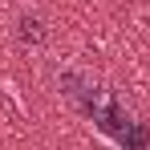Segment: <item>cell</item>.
I'll return each instance as SVG.
<instances>
[{
    "instance_id": "7a4b0ae2",
    "label": "cell",
    "mask_w": 150,
    "mask_h": 150,
    "mask_svg": "<svg viewBox=\"0 0 150 150\" xmlns=\"http://www.w3.org/2000/svg\"><path fill=\"white\" fill-rule=\"evenodd\" d=\"M89 122H93V130L101 138H110V142L122 146V138H126V130L134 126V118L126 114V105L118 98H98V105L89 110Z\"/></svg>"
},
{
    "instance_id": "6da1fadb",
    "label": "cell",
    "mask_w": 150,
    "mask_h": 150,
    "mask_svg": "<svg viewBox=\"0 0 150 150\" xmlns=\"http://www.w3.org/2000/svg\"><path fill=\"white\" fill-rule=\"evenodd\" d=\"M57 93L65 101H73L77 110H93L98 105V98H101V89H98V81L85 73V69H77V65H61L57 69Z\"/></svg>"
},
{
    "instance_id": "3957f363",
    "label": "cell",
    "mask_w": 150,
    "mask_h": 150,
    "mask_svg": "<svg viewBox=\"0 0 150 150\" xmlns=\"http://www.w3.org/2000/svg\"><path fill=\"white\" fill-rule=\"evenodd\" d=\"M12 37H16V45H25V49H45V45H49V25H45L41 12H16Z\"/></svg>"
}]
</instances>
